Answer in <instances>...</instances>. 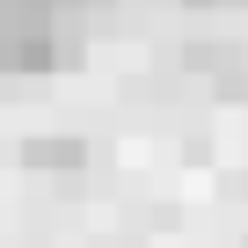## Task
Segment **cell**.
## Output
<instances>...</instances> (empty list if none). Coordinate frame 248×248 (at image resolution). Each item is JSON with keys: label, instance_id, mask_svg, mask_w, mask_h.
Instances as JSON below:
<instances>
[{"label": "cell", "instance_id": "277c9868", "mask_svg": "<svg viewBox=\"0 0 248 248\" xmlns=\"http://www.w3.org/2000/svg\"><path fill=\"white\" fill-rule=\"evenodd\" d=\"M183 8H204V15H219V8H248V0H183Z\"/></svg>", "mask_w": 248, "mask_h": 248}, {"label": "cell", "instance_id": "3957f363", "mask_svg": "<svg viewBox=\"0 0 248 248\" xmlns=\"http://www.w3.org/2000/svg\"><path fill=\"white\" fill-rule=\"evenodd\" d=\"M22 161H30L37 175H80V168H88V139L51 132V139H30V146H22Z\"/></svg>", "mask_w": 248, "mask_h": 248}, {"label": "cell", "instance_id": "6da1fadb", "mask_svg": "<svg viewBox=\"0 0 248 248\" xmlns=\"http://www.w3.org/2000/svg\"><path fill=\"white\" fill-rule=\"evenodd\" d=\"M80 59V37H73V15H51V22H0V73L8 80H44L59 66Z\"/></svg>", "mask_w": 248, "mask_h": 248}, {"label": "cell", "instance_id": "7a4b0ae2", "mask_svg": "<svg viewBox=\"0 0 248 248\" xmlns=\"http://www.w3.org/2000/svg\"><path fill=\"white\" fill-rule=\"evenodd\" d=\"M183 73H197L219 95H248V51L233 37H190L183 44Z\"/></svg>", "mask_w": 248, "mask_h": 248}]
</instances>
